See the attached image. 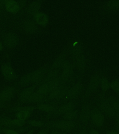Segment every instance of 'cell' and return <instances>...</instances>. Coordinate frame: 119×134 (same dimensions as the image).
Here are the masks:
<instances>
[{"instance_id":"obj_3","label":"cell","mask_w":119,"mask_h":134,"mask_svg":"<svg viewBox=\"0 0 119 134\" xmlns=\"http://www.w3.org/2000/svg\"><path fill=\"white\" fill-rule=\"evenodd\" d=\"M91 119L93 122L98 126L103 125L104 122V116L99 112H96L94 113L91 116Z\"/></svg>"},{"instance_id":"obj_18","label":"cell","mask_w":119,"mask_h":134,"mask_svg":"<svg viewBox=\"0 0 119 134\" xmlns=\"http://www.w3.org/2000/svg\"><path fill=\"white\" fill-rule=\"evenodd\" d=\"M111 88H113L114 90L115 91H119V82H113L111 84Z\"/></svg>"},{"instance_id":"obj_21","label":"cell","mask_w":119,"mask_h":134,"mask_svg":"<svg viewBox=\"0 0 119 134\" xmlns=\"http://www.w3.org/2000/svg\"><path fill=\"white\" fill-rule=\"evenodd\" d=\"M109 88V83L106 80H103L102 82V88L103 90H107Z\"/></svg>"},{"instance_id":"obj_19","label":"cell","mask_w":119,"mask_h":134,"mask_svg":"<svg viewBox=\"0 0 119 134\" xmlns=\"http://www.w3.org/2000/svg\"><path fill=\"white\" fill-rule=\"evenodd\" d=\"M112 108L113 109L119 112V102L118 100L114 101L112 103Z\"/></svg>"},{"instance_id":"obj_28","label":"cell","mask_w":119,"mask_h":134,"mask_svg":"<svg viewBox=\"0 0 119 134\" xmlns=\"http://www.w3.org/2000/svg\"><path fill=\"white\" fill-rule=\"evenodd\" d=\"M2 44H1V43L0 42V51L2 50Z\"/></svg>"},{"instance_id":"obj_22","label":"cell","mask_w":119,"mask_h":134,"mask_svg":"<svg viewBox=\"0 0 119 134\" xmlns=\"http://www.w3.org/2000/svg\"><path fill=\"white\" fill-rule=\"evenodd\" d=\"M30 124L34 126H38V127H41L43 125V123H42L40 121H33L30 122Z\"/></svg>"},{"instance_id":"obj_11","label":"cell","mask_w":119,"mask_h":134,"mask_svg":"<svg viewBox=\"0 0 119 134\" xmlns=\"http://www.w3.org/2000/svg\"><path fill=\"white\" fill-rule=\"evenodd\" d=\"M77 113L75 111H71L65 113L63 118L66 120H71L75 119Z\"/></svg>"},{"instance_id":"obj_27","label":"cell","mask_w":119,"mask_h":134,"mask_svg":"<svg viewBox=\"0 0 119 134\" xmlns=\"http://www.w3.org/2000/svg\"><path fill=\"white\" fill-rule=\"evenodd\" d=\"M38 134H47L46 132H44V131H42V132H40V133H39Z\"/></svg>"},{"instance_id":"obj_16","label":"cell","mask_w":119,"mask_h":134,"mask_svg":"<svg viewBox=\"0 0 119 134\" xmlns=\"http://www.w3.org/2000/svg\"><path fill=\"white\" fill-rule=\"evenodd\" d=\"M38 8H39V5L37 2H33V3L32 4L30 7V12L31 14H34L37 12V11L38 10Z\"/></svg>"},{"instance_id":"obj_30","label":"cell","mask_w":119,"mask_h":134,"mask_svg":"<svg viewBox=\"0 0 119 134\" xmlns=\"http://www.w3.org/2000/svg\"><path fill=\"white\" fill-rule=\"evenodd\" d=\"M118 125L119 126V117L118 118Z\"/></svg>"},{"instance_id":"obj_15","label":"cell","mask_w":119,"mask_h":134,"mask_svg":"<svg viewBox=\"0 0 119 134\" xmlns=\"http://www.w3.org/2000/svg\"><path fill=\"white\" fill-rule=\"evenodd\" d=\"M49 90V88L48 87V85L45 84L44 85H42L40 88L38 92L43 96V94H46V93H47Z\"/></svg>"},{"instance_id":"obj_2","label":"cell","mask_w":119,"mask_h":134,"mask_svg":"<svg viewBox=\"0 0 119 134\" xmlns=\"http://www.w3.org/2000/svg\"><path fill=\"white\" fill-rule=\"evenodd\" d=\"M2 71L5 77L8 80H12L15 77V74L12 68L8 65H4L2 67Z\"/></svg>"},{"instance_id":"obj_25","label":"cell","mask_w":119,"mask_h":134,"mask_svg":"<svg viewBox=\"0 0 119 134\" xmlns=\"http://www.w3.org/2000/svg\"><path fill=\"white\" fill-rule=\"evenodd\" d=\"M79 134H87V133L85 131H84V130H82L81 131V132H80Z\"/></svg>"},{"instance_id":"obj_1","label":"cell","mask_w":119,"mask_h":134,"mask_svg":"<svg viewBox=\"0 0 119 134\" xmlns=\"http://www.w3.org/2000/svg\"><path fill=\"white\" fill-rule=\"evenodd\" d=\"M5 45L8 48H12L17 42L16 36L13 34H8L4 38Z\"/></svg>"},{"instance_id":"obj_14","label":"cell","mask_w":119,"mask_h":134,"mask_svg":"<svg viewBox=\"0 0 119 134\" xmlns=\"http://www.w3.org/2000/svg\"><path fill=\"white\" fill-rule=\"evenodd\" d=\"M39 109L42 111H45V112H50L54 110V107L49 105L43 104L41 105L39 108Z\"/></svg>"},{"instance_id":"obj_24","label":"cell","mask_w":119,"mask_h":134,"mask_svg":"<svg viewBox=\"0 0 119 134\" xmlns=\"http://www.w3.org/2000/svg\"><path fill=\"white\" fill-rule=\"evenodd\" d=\"M90 134H99V132L96 130H93L90 131Z\"/></svg>"},{"instance_id":"obj_9","label":"cell","mask_w":119,"mask_h":134,"mask_svg":"<svg viewBox=\"0 0 119 134\" xmlns=\"http://www.w3.org/2000/svg\"><path fill=\"white\" fill-rule=\"evenodd\" d=\"M34 87H31L29 88H27L25 89V90H23L22 92H21V98L26 99L28 98L32 93L33 92L34 90Z\"/></svg>"},{"instance_id":"obj_29","label":"cell","mask_w":119,"mask_h":134,"mask_svg":"<svg viewBox=\"0 0 119 134\" xmlns=\"http://www.w3.org/2000/svg\"><path fill=\"white\" fill-rule=\"evenodd\" d=\"M52 134H58V133L57 132H54V133H53Z\"/></svg>"},{"instance_id":"obj_23","label":"cell","mask_w":119,"mask_h":134,"mask_svg":"<svg viewBox=\"0 0 119 134\" xmlns=\"http://www.w3.org/2000/svg\"><path fill=\"white\" fill-rule=\"evenodd\" d=\"M2 124L4 125H8L9 124H10V122H11V121H10L9 120L7 119H4L2 121Z\"/></svg>"},{"instance_id":"obj_6","label":"cell","mask_w":119,"mask_h":134,"mask_svg":"<svg viewBox=\"0 0 119 134\" xmlns=\"http://www.w3.org/2000/svg\"><path fill=\"white\" fill-rule=\"evenodd\" d=\"M35 20L38 24L41 25H46L48 22V18L44 14L39 13L35 15Z\"/></svg>"},{"instance_id":"obj_7","label":"cell","mask_w":119,"mask_h":134,"mask_svg":"<svg viewBox=\"0 0 119 134\" xmlns=\"http://www.w3.org/2000/svg\"><path fill=\"white\" fill-rule=\"evenodd\" d=\"M72 125L70 122L67 121H60L57 124V127L61 129V130H68L72 128Z\"/></svg>"},{"instance_id":"obj_17","label":"cell","mask_w":119,"mask_h":134,"mask_svg":"<svg viewBox=\"0 0 119 134\" xmlns=\"http://www.w3.org/2000/svg\"><path fill=\"white\" fill-rule=\"evenodd\" d=\"M30 82H31L30 75H25L24 77L22 78L21 80V82L22 84L29 83Z\"/></svg>"},{"instance_id":"obj_13","label":"cell","mask_w":119,"mask_h":134,"mask_svg":"<svg viewBox=\"0 0 119 134\" xmlns=\"http://www.w3.org/2000/svg\"><path fill=\"white\" fill-rule=\"evenodd\" d=\"M104 110L106 113H107L109 115L112 116H115L116 115L115 111L113 109V108L107 105H106L104 107Z\"/></svg>"},{"instance_id":"obj_26","label":"cell","mask_w":119,"mask_h":134,"mask_svg":"<svg viewBox=\"0 0 119 134\" xmlns=\"http://www.w3.org/2000/svg\"><path fill=\"white\" fill-rule=\"evenodd\" d=\"M108 134H119V132H111L109 133Z\"/></svg>"},{"instance_id":"obj_12","label":"cell","mask_w":119,"mask_h":134,"mask_svg":"<svg viewBox=\"0 0 119 134\" xmlns=\"http://www.w3.org/2000/svg\"><path fill=\"white\" fill-rule=\"evenodd\" d=\"M73 105L71 103H69L64 105L60 108V111L62 113H67L72 111L73 109Z\"/></svg>"},{"instance_id":"obj_10","label":"cell","mask_w":119,"mask_h":134,"mask_svg":"<svg viewBox=\"0 0 119 134\" xmlns=\"http://www.w3.org/2000/svg\"><path fill=\"white\" fill-rule=\"evenodd\" d=\"M42 95L38 92L37 93L31 94L28 97L27 100L30 102H37L42 100Z\"/></svg>"},{"instance_id":"obj_8","label":"cell","mask_w":119,"mask_h":134,"mask_svg":"<svg viewBox=\"0 0 119 134\" xmlns=\"http://www.w3.org/2000/svg\"><path fill=\"white\" fill-rule=\"evenodd\" d=\"M31 82H36L39 81L41 79L42 75V71L41 70H38L34 71L30 74Z\"/></svg>"},{"instance_id":"obj_31","label":"cell","mask_w":119,"mask_h":134,"mask_svg":"<svg viewBox=\"0 0 119 134\" xmlns=\"http://www.w3.org/2000/svg\"><path fill=\"white\" fill-rule=\"evenodd\" d=\"M65 134V133H62V134Z\"/></svg>"},{"instance_id":"obj_5","label":"cell","mask_w":119,"mask_h":134,"mask_svg":"<svg viewBox=\"0 0 119 134\" xmlns=\"http://www.w3.org/2000/svg\"><path fill=\"white\" fill-rule=\"evenodd\" d=\"M13 93L12 87H8L5 89L0 94V98L3 100H8L11 98Z\"/></svg>"},{"instance_id":"obj_4","label":"cell","mask_w":119,"mask_h":134,"mask_svg":"<svg viewBox=\"0 0 119 134\" xmlns=\"http://www.w3.org/2000/svg\"><path fill=\"white\" fill-rule=\"evenodd\" d=\"M7 10L9 12L15 13L19 11L20 7L19 5L14 1H8L5 5Z\"/></svg>"},{"instance_id":"obj_20","label":"cell","mask_w":119,"mask_h":134,"mask_svg":"<svg viewBox=\"0 0 119 134\" xmlns=\"http://www.w3.org/2000/svg\"><path fill=\"white\" fill-rule=\"evenodd\" d=\"M11 123L16 125L21 126L23 125L24 121L23 120L20 119L14 120L11 121Z\"/></svg>"}]
</instances>
